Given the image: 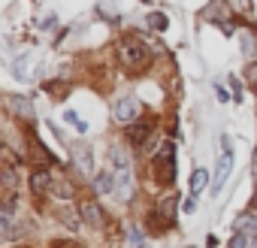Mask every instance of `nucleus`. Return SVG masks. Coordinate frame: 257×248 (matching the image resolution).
<instances>
[{"instance_id":"f257e3e1","label":"nucleus","mask_w":257,"mask_h":248,"mask_svg":"<svg viewBox=\"0 0 257 248\" xmlns=\"http://www.w3.org/2000/svg\"><path fill=\"white\" fill-rule=\"evenodd\" d=\"M115 55H118V61H121L127 70H134V73H140V70H146V67L152 64L149 46L140 43V40H134V37H124V40L115 46Z\"/></svg>"},{"instance_id":"f03ea898","label":"nucleus","mask_w":257,"mask_h":248,"mask_svg":"<svg viewBox=\"0 0 257 248\" xmlns=\"http://www.w3.org/2000/svg\"><path fill=\"white\" fill-rule=\"evenodd\" d=\"M152 170H155V179L161 185H173L176 182V146L173 143H164L152 161Z\"/></svg>"},{"instance_id":"7ed1b4c3","label":"nucleus","mask_w":257,"mask_h":248,"mask_svg":"<svg viewBox=\"0 0 257 248\" xmlns=\"http://www.w3.org/2000/svg\"><path fill=\"white\" fill-rule=\"evenodd\" d=\"M109 164H112V173H115V185L121 191V197H131V158H127L121 149H112L109 152Z\"/></svg>"},{"instance_id":"20e7f679","label":"nucleus","mask_w":257,"mask_h":248,"mask_svg":"<svg viewBox=\"0 0 257 248\" xmlns=\"http://www.w3.org/2000/svg\"><path fill=\"white\" fill-rule=\"evenodd\" d=\"M137 115H140V100L137 97H124V100H118L112 106V118L121 121V124H131Z\"/></svg>"},{"instance_id":"39448f33","label":"nucleus","mask_w":257,"mask_h":248,"mask_svg":"<svg viewBox=\"0 0 257 248\" xmlns=\"http://www.w3.org/2000/svg\"><path fill=\"white\" fill-rule=\"evenodd\" d=\"M230 170H233V152H230V149H224V155H221V161H218V170H215V179H212V191H215V194L227 185Z\"/></svg>"},{"instance_id":"423d86ee","label":"nucleus","mask_w":257,"mask_h":248,"mask_svg":"<svg viewBox=\"0 0 257 248\" xmlns=\"http://www.w3.org/2000/svg\"><path fill=\"white\" fill-rule=\"evenodd\" d=\"M149 137H152V128H149V124H143V121L127 124V140H131V146L143 149V146L149 143Z\"/></svg>"},{"instance_id":"0eeeda50","label":"nucleus","mask_w":257,"mask_h":248,"mask_svg":"<svg viewBox=\"0 0 257 248\" xmlns=\"http://www.w3.org/2000/svg\"><path fill=\"white\" fill-rule=\"evenodd\" d=\"M176 203H179L176 197H164V200L158 203V218L164 221V227H173V224H176V212H179Z\"/></svg>"},{"instance_id":"6e6552de","label":"nucleus","mask_w":257,"mask_h":248,"mask_svg":"<svg viewBox=\"0 0 257 248\" xmlns=\"http://www.w3.org/2000/svg\"><path fill=\"white\" fill-rule=\"evenodd\" d=\"M73 164H76V170H79L82 176H94V167H91V149H88V146L73 149Z\"/></svg>"},{"instance_id":"1a4fd4ad","label":"nucleus","mask_w":257,"mask_h":248,"mask_svg":"<svg viewBox=\"0 0 257 248\" xmlns=\"http://www.w3.org/2000/svg\"><path fill=\"white\" fill-rule=\"evenodd\" d=\"M31 191H34L37 197H46V194L52 191V176H49V170H34V176H31Z\"/></svg>"},{"instance_id":"9d476101","label":"nucleus","mask_w":257,"mask_h":248,"mask_svg":"<svg viewBox=\"0 0 257 248\" xmlns=\"http://www.w3.org/2000/svg\"><path fill=\"white\" fill-rule=\"evenodd\" d=\"M94 188H97V194H109L112 188H118V185H115V173H112V170H100V173L94 176Z\"/></svg>"},{"instance_id":"9b49d317","label":"nucleus","mask_w":257,"mask_h":248,"mask_svg":"<svg viewBox=\"0 0 257 248\" xmlns=\"http://www.w3.org/2000/svg\"><path fill=\"white\" fill-rule=\"evenodd\" d=\"M10 106H13V112H16V115L34 118V103H31L28 97H19V94H13V97H10Z\"/></svg>"},{"instance_id":"f8f14e48","label":"nucleus","mask_w":257,"mask_h":248,"mask_svg":"<svg viewBox=\"0 0 257 248\" xmlns=\"http://www.w3.org/2000/svg\"><path fill=\"white\" fill-rule=\"evenodd\" d=\"M82 218H85L91 227H103V212H100L97 203H85V206H82Z\"/></svg>"},{"instance_id":"ddd939ff","label":"nucleus","mask_w":257,"mask_h":248,"mask_svg":"<svg viewBox=\"0 0 257 248\" xmlns=\"http://www.w3.org/2000/svg\"><path fill=\"white\" fill-rule=\"evenodd\" d=\"M236 227H239L248 239H257V215H242Z\"/></svg>"},{"instance_id":"4468645a","label":"nucleus","mask_w":257,"mask_h":248,"mask_svg":"<svg viewBox=\"0 0 257 248\" xmlns=\"http://www.w3.org/2000/svg\"><path fill=\"white\" fill-rule=\"evenodd\" d=\"M206 182H209V173L206 170H194V176H191V197H197L206 188Z\"/></svg>"},{"instance_id":"2eb2a0df","label":"nucleus","mask_w":257,"mask_h":248,"mask_svg":"<svg viewBox=\"0 0 257 248\" xmlns=\"http://www.w3.org/2000/svg\"><path fill=\"white\" fill-rule=\"evenodd\" d=\"M58 218H61V221H64V224H67L70 230H79V224H82V221H79V215H76V212H73L70 206L58 209Z\"/></svg>"},{"instance_id":"dca6fc26","label":"nucleus","mask_w":257,"mask_h":248,"mask_svg":"<svg viewBox=\"0 0 257 248\" xmlns=\"http://www.w3.org/2000/svg\"><path fill=\"white\" fill-rule=\"evenodd\" d=\"M64 118H67V124H73V128H76L79 134H85V131H88V124H85V121H82L73 109H70V112H64Z\"/></svg>"},{"instance_id":"f3484780","label":"nucleus","mask_w":257,"mask_h":248,"mask_svg":"<svg viewBox=\"0 0 257 248\" xmlns=\"http://www.w3.org/2000/svg\"><path fill=\"white\" fill-rule=\"evenodd\" d=\"M149 25H152L155 31H164V28H167V16H161V13H152V16H149Z\"/></svg>"},{"instance_id":"a211bd4d","label":"nucleus","mask_w":257,"mask_h":248,"mask_svg":"<svg viewBox=\"0 0 257 248\" xmlns=\"http://www.w3.org/2000/svg\"><path fill=\"white\" fill-rule=\"evenodd\" d=\"M230 248H248V236H245L242 230H236L233 239H230Z\"/></svg>"},{"instance_id":"6ab92c4d","label":"nucleus","mask_w":257,"mask_h":248,"mask_svg":"<svg viewBox=\"0 0 257 248\" xmlns=\"http://www.w3.org/2000/svg\"><path fill=\"white\" fill-rule=\"evenodd\" d=\"M52 248H85V245H79V242H73V239H58Z\"/></svg>"},{"instance_id":"aec40b11","label":"nucleus","mask_w":257,"mask_h":248,"mask_svg":"<svg viewBox=\"0 0 257 248\" xmlns=\"http://www.w3.org/2000/svg\"><path fill=\"white\" fill-rule=\"evenodd\" d=\"M46 91H52L55 97H64V94H67V85H49V82H46Z\"/></svg>"},{"instance_id":"412c9836","label":"nucleus","mask_w":257,"mask_h":248,"mask_svg":"<svg viewBox=\"0 0 257 248\" xmlns=\"http://www.w3.org/2000/svg\"><path fill=\"white\" fill-rule=\"evenodd\" d=\"M245 79L257 85V64H248V67H245Z\"/></svg>"},{"instance_id":"4be33fe9","label":"nucleus","mask_w":257,"mask_h":248,"mask_svg":"<svg viewBox=\"0 0 257 248\" xmlns=\"http://www.w3.org/2000/svg\"><path fill=\"white\" fill-rule=\"evenodd\" d=\"M242 49H245V55H251V52H254V43H251V37H242Z\"/></svg>"},{"instance_id":"5701e85b","label":"nucleus","mask_w":257,"mask_h":248,"mask_svg":"<svg viewBox=\"0 0 257 248\" xmlns=\"http://www.w3.org/2000/svg\"><path fill=\"white\" fill-rule=\"evenodd\" d=\"M251 176H254V185H257V149H254V158H251Z\"/></svg>"},{"instance_id":"b1692460","label":"nucleus","mask_w":257,"mask_h":248,"mask_svg":"<svg viewBox=\"0 0 257 248\" xmlns=\"http://www.w3.org/2000/svg\"><path fill=\"white\" fill-rule=\"evenodd\" d=\"M134 248H146V242H134Z\"/></svg>"}]
</instances>
